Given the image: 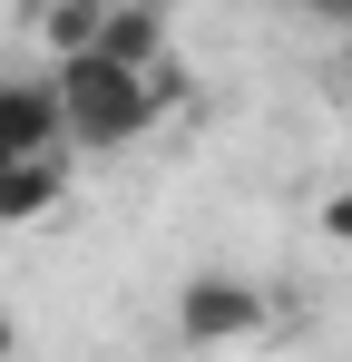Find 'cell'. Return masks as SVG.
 Listing matches in <instances>:
<instances>
[{
    "instance_id": "obj_1",
    "label": "cell",
    "mask_w": 352,
    "mask_h": 362,
    "mask_svg": "<svg viewBox=\"0 0 352 362\" xmlns=\"http://www.w3.org/2000/svg\"><path fill=\"white\" fill-rule=\"evenodd\" d=\"M49 88H59V118H69V157H78V147H88V157H108V147H127V137H147V127H157L147 78H127V69H108V59L49 69Z\"/></svg>"
},
{
    "instance_id": "obj_2",
    "label": "cell",
    "mask_w": 352,
    "mask_h": 362,
    "mask_svg": "<svg viewBox=\"0 0 352 362\" xmlns=\"http://www.w3.org/2000/svg\"><path fill=\"white\" fill-rule=\"evenodd\" d=\"M254 323H264V284L254 274H186L176 284V333L206 343V353L216 343H245Z\"/></svg>"
},
{
    "instance_id": "obj_3",
    "label": "cell",
    "mask_w": 352,
    "mask_h": 362,
    "mask_svg": "<svg viewBox=\"0 0 352 362\" xmlns=\"http://www.w3.org/2000/svg\"><path fill=\"white\" fill-rule=\"evenodd\" d=\"M20 157H69V118L49 78H0V167Z\"/></svg>"
},
{
    "instance_id": "obj_4",
    "label": "cell",
    "mask_w": 352,
    "mask_h": 362,
    "mask_svg": "<svg viewBox=\"0 0 352 362\" xmlns=\"http://www.w3.org/2000/svg\"><path fill=\"white\" fill-rule=\"evenodd\" d=\"M88 59L127 69V78H157L176 49H167V20H157V10H108V20H98V49H88Z\"/></svg>"
},
{
    "instance_id": "obj_5",
    "label": "cell",
    "mask_w": 352,
    "mask_h": 362,
    "mask_svg": "<svg viewBox=\"0 0 352 362\" xmlns=\"http://www.w3.org/2000/svg\"><path fill=\"white\" fill-rule=\"evenodd\" d=\"M69 206V157H20L0 167V226H40Z\"/></svg>"
},
{
    "instance_id": "obj_6",
    "label": "cell",
    "mask_w": 352,
    "mask_h": 362,
    "mask_svg": "<svg viewBox=\"0 0 352 362\" xmlns=\"http://www.w3.org/2000/svg\"><path fill=\"white\" fill-rule=\"evenodd\" d=\"M98 20H108L98 0H49V10H40V40H49V59H59V69H69V59H88V49H98Z\"/></svg>"
},
{
    "instance_id": "obj_7",
    "label": "cell",
    "mask_w": 352,
    "mask_h": 362,
    "mask_svg": "<svg viewBox=\"0 0 352 362\" xmlns=\"http://www.w3.org/2000/svg\"><path fill=\"white\" fill-rule=\"evenodd\" d=\"M176 98H186V59H167V69H157V78H147V108H157V118H167Z\"/></svg>"
},
{
    "instance_id": "obj_8",
    "label": "cell",
    "mask_w": 352,
    "mask_h": 362,
    "mask_svg": "<svg viewBox=\"0 0 352 362\" xmlns=\"http://www.w3.org/2000/svg\"><path fill=\"white\" fill-rule=\"evenodd\" d=\"M323 235L352 245V186H333V196H323Z\"/></svg>"
},
{
    "instance_id": "obj_9",
    "label": "cell",
    "mask_w": 352,
    "mask_h": 362,
    "mask_svg": "<svg viewBox=\"0 0 352 362\" xmlns=\"http://www.w3.org/2000/svg\"><path fill=\"white\" fill-rule=\"evenodd\" d=\"M10 343H20V323H10V313H0V362H10Z\"/></svg>"
}]
</instances>
